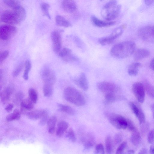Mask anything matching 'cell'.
I'll return each mask as SVG.
<instances>
[{
    "mask_svg": "<svg viewBox=\"0 0 154 154\" xmlns=\"http://www.w3.org/2000/svg\"><path fill=\"white\" fill-rule=\"evenodd\" d=\"M135 43L131 41H125L118 43L111 48L112 56L118 59L126 58L133 54L136 51Z\"/></svg>",
    "mask_w": 154,
    "mask_h": 154,
    "instance_id": "cell-1",
    "label": "cell"
},
{
    "mask_svg": "<svg viewBox=\"0 0 154 154\" xmlns=\"http://www.w3.org/2000/svg\"><path fill=\"white\" fill-rule=\"evenodd\" d=\"M26 13L24 8L21 5L11 10L5 11L1 16V21L9 25L20 23L25 19Z\"/></svg>",
    "mask_w": 154,
    "mask_h": 154,
    "instance_id": "cell-2",
    "label": "cell"
},
{
    "mask_svg": "<svg viewBox=\"0 0 154 154\" xmlns=\"http://www.w3.org/2000/svg\"><path fill=\"white\" fill-rule=\"evenodd\" d=\"M121 6L117 5L116 0H110L103 7L101 14L102 17L108 21L116 19L119 15Z\"/></svg>",
    "mask_w": 154,
    "mask_h": 154,
    "instance_id": "cell-3",
    "label": "cell"
},
{
    "mask_svg": "<svg viewBox=\"0 0 154 154\" xmlns=\"http://www.w3.org/2000/svg\"><path fill=\"white\" fill-rule=\"evenodd\" d=\"M63 94L67 101L76 106H82L85 103V100L82 94L74 88H66L64 90Z\"/></svg>",
    "mask_w": 154,
    "mask_h": 154,
    "instance_id": "cell-4",
    "label": "cell"
},
{
    "mask_svg": "<svg viewBox=\"0 0 154 154\" xmlns=\"http://www.w3.org/2000/svg\"><path fill=\"white\" fill-rule=\"evenodd\" d=\"M105 114L109 122L116 128L125 129L127 128L126 119L122 116L107 112Z\"/></svg>",
    "mask_w": 154,
    "mask_h": 154,
    "instance_id": "cell-5",
    "label": "cell"
},
{
    "mask_svg": "<svg viewBox=\"0 0 154 154\" xmlns=\"http://www.w3.org/2000/svg\"><path fill=\"white\" fill-rule=\"evenodd\" d=\"M138 35L143 41L154 43V26L148 25L141 27L138 31Z\"/></svg>",
    "mask_w": 154,
    "mask_h": 154,
    "instance_id": "cell-6",
    "label": "cell"
},
{
    "mask_svg": "<svg viewBox=\"0 0 154 154\" xmlns=\"http://www.w3.org/2000/svg\"><path fill=\"white\" fill-rule=\"evenodd\" d=\"M98 89L106 93H115L118 92L120 90L119 87L115 84L110 82L104 81L100 82L97 85Z\"/></svg>",
    "mask_w": 154,
    "mask_h": 154,
    "instance_id": "cell-7",
    "label": "cell"
},
{
    "mask_svg": "<svg viewBox=\"0 0 154 154\" xmlns=\"http://www.w3.org/2000/svg\"><path fill=\"white\" fill-rule=\"evenodd\" d=\"M17 29L9 24L2 25L0 27V37L3 40H7L13 37L16 33Z\"/></svg>",
    "mask_w": 154,
    "mask_h": 154,
    "instance_id": "cell-8",
    "label": "cell"
},
{
    "mask_svg": "<svg viewBox=\"0 0 154 154\" xmlns=\"http://www.w3.org/2000/svg\"><path fill=\"white\" fill-rule=\"evenodd\" d=\"M125 27V26H122L121 27L117 29L110 35L99 38L98 39L99 42L102 45H105L111 44L122 34L123 29Z\"/></svg>",
    "mask_w": 154,
    "mask_h": 154,
    "instance_id": "cell-9",
    "label": "cell"
},
{
    "mask_svg": "<svg viewBox=\"0 0 154 154\" xmlns=\"http://www.w3.org/2000/svg\"><path fill=\"white\" fill-rule=\"evenodd\" d=\"M132 90L138 101L143 103L145 96V89L143 84L139 82L134 83L132 85Z\"/></svg>",
    "mask_w": 154,
    "mask_h": 154,
    "instance_id": "cell-10",
    "label": "cell"
},
{
    "mask_svg": "<svg viewBox=\"0 0 154 154\" xmlns=\"http://www.w3.org/2000/svg\"><path fill=\"white\" fill-rule=\"evenodd\" d=\"M51 38L54 51L56 53H59L62 45V38L60 33L56 30L53 31L51 34Z\"/></svg>",
    "mask_w": 154,
    "mask_h": 154,
    "instance_id": "cell-11",
    "label": "cell"
},
{
    "mask_svg": "<svg viewBox=\"0 0 154 154\" xmlns=\"http://www.w3.org/2000/svg\"><path fill=\"white\" fill-rule=\"evenodd\" d=\"M41 77L44 83L54 85L56 80L55 74L52 70L48 68H45L42 71Z\"/></svg>",
    "mask_w": 154,
    "mask_h": 154,
    "instance_id": "cell-12",
    "label": "cell"
},
{
    "mask_svg": "<svg viewBox=\"0 0 154 154\" xmlns=\"http://www.w3.org/2000/svg\"><path fill=\"white\" fill-rule=\"evenodd\" d=\"M59 55L63 60L66 62L75 61L77 59V57L73 54L71 50L67 48L60 51Z\"/></svg>",
    "mask_w": 154,
    "mask_h": 154,
    "instance_id": "cell-13",
    "label": "cell"
},
{
    "mask_svg": "<svg viewBox=\"0 0 154 154\" xmlns=\"http://www.w3.org/2000/svg\"><path fill=\"white\" fill-rule=\"evenodd\" d=\"M81 140L84 143L85 149H86L92 148L95 143V139L94 136L89 133L81 137Z\"/></svg>",
    "mask_w": 154,
    "mask_h": 154,
    "instance_id": "cell-14",
    "label": "cell"
},
{
    "mask_svg": "<svg viewBox=\"0 0 154 154\" xmlns=\"http://www.w3.org/2000/svg\"><path fill=\"white\" fill-rule=\"evenodd\" d=\"M75 81L76 84L82 90L85 91L88 90V83L87 78L84 73H81Z\"/></svg>",
    "mask_w": 154,
    "mask_h": 154,
    "instance_id": "cell-15",
    "label": "cell"
},
{
    "mask_svg": "<svg viewBox=\"0 0 154 154\" xmlns=\"http://www.w3.org/2000/svg\"><path fill=\"white\" fill-rule=\"evenodd\" d=\"M63 10L68 13H72L77 9V6L73 0H64L62 3Z\"/></svg>",
    "mask_w": 154,
    "mask_h": 154,
    "instance_id": "cell-16",
    "label": "cell"
},
{
    "mask_svg": "<svg viewBox=\"0 0 154 154\" xmlns=\"http://www.w3.org/2000/svg\"><path fill=\"white\" fill-rule=\"evenodd\" d=\"M91 20L95 26L99 27H106L113 26L116 23V21L105 22L102 21L94 15L91 16Z\"/></svg>",
    "mask_w": 154,
    "mask_h": 154,
    "instance_id": "cell-17",
    "label": "cell"
},
{
    "mask_svg": "<svg viewBox=\"0 0 154 154\" xmlns=\"http://www.w3.org/2000/svg\"><path fill=\"white\" fill-rule=\"evenodd\" d=\"M134 59L136 61L141 60L148 57L150 52L145 48H140L136 50L134 53Z\"/></svg>",
    "mask_w": 154,
    "mask_h": 154,
    "instance_id": "cell-18",
    "label": "cell"
},
{
    "mask_svg": "<svg viewBox=\"0 0 154 154\" xmlns=\"http://www.w3.org/2000/svg\"><path fill=\"white\" fill-rule=\"evenodd\" d=\"M47 113V112L44 110H35L27 112L26 115L31 119L37 120L41 119Z\"/></svg>",
    "mask_w": 154,
    "mask_h": 154,
    "instance_id": "cell-19",
    "label": "cell"
},
{
    "mask_svg": "<svg viewBox=\"0 0 154 154\" xmlns=\"http://www.w3.org/2000/svg\"><path fill=\"white\" fill-rule=\"evenodd\" d=\"M13 89L12 88L8 86L5 88L0 93V99L2 102L5 103L9 100L12 94Z\"/></svg>",
    "mask_w": 154,
    "mask_h": 154,
    "instance_id": "cell-20",
    "label": "cell"
},
{
    "mask_svg": "<svg viewBox=\"0 0 154 154\" xmlns=\"http://www.w3.org/2000/svg\"><path fill=\"white\" fill-rule=\"evenodd\" d=\"M122 99L123 97L122 96L115 93H106L105 95V102L106 104L111 103Z\"/></svg>",
    "mask_w": 154,
    "mask_h": 154,
    "instance_id": "cell-21",
    "label": "cell"
},
{
    "mask_svg": "<svg viewBox=\"0 0 154 154\" xmlns=\"http://www.w3.org/2000/svg\"><path fill=\"white\" fill-rule=\"evenodd\" d=\"M69 125L68 123L66 122L61 121L59 122L56 132L57 135L61 137L67 129Z\"/></svg>",
    "mask_w": 154,
    "mask_h": 154,
    "instance_id": "cell-22",
    "label": "cell"
},
{
    "mask_svg": "<svg viewBox=\"0 0 154 154\" xmlns=\"http://www.w3.org/2000/svg\"><path fill=\"white\" fill-rule=\"evenodd\" d=\"M21 111L24 112L26 110H31L34 107V103L29 99H23L20 102Z\"/></svg>",
    "mask_w": 154,
    "mask_h": 154,
    "instance_id": "cell-23",
    "label": "cell"
},
{
    "mask_svg": "<svg viewBox=\"0 0 154 154\" xmlns=\"http://www.w3.org/2000/svg\"><path fill=\"white\" fill-rule=\"evenodd\" d=\"M57 25L59 26L67 28L72 26L70 23L64 17L60 15H57L55 18Z\"/></svg>",
    "mask_w": 154,
    "mask_h": 154,
    "instance_id": "cell-24",
    "label": "cell"
},
{
    "mask_svg": "<svg viewBox=\"0 0 154 154\" xmlns=\"http://www.w3.org/2000/svg\"><path fill=\"white\" fill-rule=\"evenodd\" d=\"M141 66V64L139 62H134L131 64L128 69V74L132 76L137 75L138 73L139 68Z\"/></svg>",
    "mask_w": 154,
    "mask_h": 154,
    "instance_id": "cell-25",
    "label": "cell"
},
{
    "mask_svg": "<svg viewBox=\"0 0 154 154\" xmlns=\"http://www.w3.org/2000/svg\"><path fill=\"white\" fill-rule=\"evenodd\" d=\"M57 120V117L54 116H52L48 119L47 123L48 130L49 133L52 134L54 132Z\"/></svg>",
    "mask_w": 154,
    "mask_h": 154,
    "instance_id": "cell-26",
    "label": "cell"
},
{
    "mask_svg": "<svg viewBox=\"0 0 154 154\" xmlns=\"http://www.w3.org/2000/svg\"><path fill=\"white\" fill-rule=\"evenodd\" d=\"M143 84L147 94L151 97L154 99V86L147 80L144 81Z\"/></svg>",
    "mask_w": 154,
    "mask_h": 154,
    "instance_id": "cell-27",
    "label": "cell"
},
{
    "mask_svg": "<svg viewBox=\"0 0 154 154\" xmlns=\"http://www.w3.org/2000/svg\"><path fill=\"white\" fill-rule=\"evenodd\" d=\"M141 137L137 130L132 132L130 140L134 146H138L141 141Z\"/></svg>",
    "mask_w": 154,
    "mask_h": 154,
    "instance_id": "cell-28",
    "label": "cell"
},
{
    "mask_svg": "<svg viewBox=\"0 0 154 154\" xmlns=\"http://www.w3.org/2000/svg\"><path fill=\"white\" fill-rule=\"evenodd\" d=\"M57 106L60 110L70 115H73L75 114L74 110L69 106L60 103H58Z\"/></svg>",
    "mask_w": 154,
    "mask_h": 154,
    "instance_id": "cell-29",
    "label": "cell"
},
{
    "mask_svg": "<svg viewBox=\"0 0 154 154\" xmlns=\"http://www.w3.org/2000/svg\"><path fill=\"white\" fill-rule=\"evenodd\" d=\"M106 150L107 154H111L113 150L112 140L111 137L108 135L105 140Z\"/></svg>",
    "mask_w": 154,
    "mask_h": 154,
    "instance_id": "cell-30",
    "label": "cell"
},
{
    "mask_svg": "<svg viewBox=\"0 0 154 154\" xmlns=\"http://www.w3.org/2000/svg\"><path fill=\"white\" fill-rule=\"evenodd\" d=\"M20 115L21 112L18 110L15 109L12 113L7 116L6 120L8 122L18 120L20 119Z\"/></svg>",
    "mask_w": 154,
    "mask_h": 154,
    "instance_id": "cell-31",
    "label": "cell"
},
{
    "mask_svg": "<svg viewBox=\"0 0 154 154\" xmlns=\"http://www.w3.org/2000/svg\"><path fill=\"white\" fill-rule=\"evenodd\" d=\"M53 85L44 83L43 92L45 96L49 97L53 93Z\"/></svg>",
    "mask_w": 154,
    "mask_h": 154,
    "instance_id": "cell-32",
    "label": "cell"
},
{
    "mask_svg": "<svg viewBox=\"0 0 154 154\" xmlns=\"http://www.w3.org/2000/svg\"><path fill=\"white\" fill-rule=\"evenodd\" d=\"M3 2L6 6L12 9L16 8L20 6L19 2L17 0H3Z\"/></svg>",
    "mask_w": 154,
    "mask_h": 154,
    "instance_id": "cell-33",
    "label": "cell"
},
{
    "mask_svg": "<svg viewBox=\"0 0 154 154\" xmlns=\"http://www.w3.org/2000/svg\"><path fill=\"white\" fill-rule=\"evenodd\" d=\"M25 70L23 75V78L27 80L29 78V72L31 68V64L29 60H26L24 63Z\"/></svg>",
    "mask_w": 154,
    "mask_h": 154,
    "instance_id": "cell-34",
    "label": "cell"
},
{
    "mask_svg": "<svg viewBox=\"0 0 154 154\" xmlns=\"http://www.w3.org/2000/svg\"><path fill=\"white\" fill-rule=\"evenodd\" d=\"M29 98L34 103H35L38 100V96L36 90L33 88H31L28 91Z\"/></svg>",
    "mask_w": 154,
    "mask_h": 154,
    "instance_id": "cell-35",
    "label": "cell"
},
{
    "mask_svg": "<svg viewBox=\"0 0 154 154\" xmlns=\"http://www.w3.org/2000/svg\"><path fill=\"white\" fill-rule=\"evenodd\" d=\"M41 7L44 15L51 19V17L49 12V5L47 3H42L41 4Z\"/></svg>",
    "mask_w": 154,
    "mask_h": 154,
    "instance_id": "cell-36",
    "label": "cell"
},
{
    "mask_svg": "<svg viewBox=\"0 0 154 154\" xmlns=\"http://www.w3.org/2000/svg\"><path fill=\"white\" fill-rule=\"evenodd\" d=\"M66 137L71 141L75 142L76 140V137L73 130L69 128L67 131L66 134Z\"/></svg>",
    "mask_w": 154,
    "mask_h": 154,
    "instance_id": "cell-37",
    "label": "cell"
},
{
    "mask_svg": "<svg viewBox=\"0 0 154 154\" xmlns=\"http://www.w3.org/2000/svg\"><path fill=\"white\" fill-rule=\"evenodd\" d=\"M127 127L129 130L133 132L137 131V129L133 122L130 119H127Z\"/></svg>",
    "mask_w": 154,
    "mask_h": 154,
    "instance_id": "cell-38",
    "label": "cell"
},
{
    "mask_svg": "<svg viewBox=\"0 0 154 154\" xmlns=\"http://www.w3.org/2000/svg\"><path fill=\"white\" fill-rule=\"evenodd\" d=\"M104 149L103 144L101 143H99L97 144L95 147V153L104 154Z\"/></svg>",
    "mask_w": 154,
    "mask_h": 154,
    "instance_id": "cell-39",
    "label": "cell"
},
{
    "mask_svg": "<svg viewBox=\"0 0 154 154\" xmlns=\"http://www.w3.org/2000/svg\"><path fill=\"white\" fill-rule=\"evenodd\" d=\"M127 145V143L125 141H124L121 143L117 149L116 151V153H122L126 147Z\"/></svg>",
    "mask_w": 154,
    "mask_h": 154,
    "instance_id": "cell-40",
    "label": "cell"
},
{
    "mask_svg": "<svg viewBox=\"0 0 154 154\" xmlns=\"http://www.w3.org/2000/svg\"><path fill=\"white\" fill-rule=\"evenodd\" d=\"M23 97L24 94L23 92L20 91L18 92L15 95L14 101L16 103L21 102L23 100Z\"/></svg>",
    "mask_w": 154,
    "mask_h": 154,
    "instance_id": "cell-41",
    "label": "cell"
},
{
    "mask_svg": "<svg viewBox=\"0 0 154 154\" xmlns=\"http://www.w3.org/2000/svg\"><path fill=\"white\" fill-rule=\"evenodd\" d=\"M122 139V134L120 133H116L115 135L114 138V143L116 145L119 144Z\"/></svg>",
    "mask_w": 154,
    "mask_h": 154,
    "instance_id": "cell-42",
    "label": "cell"
},
{
    "mask_svg": "<svg viewBox=\"0 0 154 154\" xmlns=\"http://www.w3.org/2000/svg\"><path fill=\"white\" fill-rule=\"evenodd\" d=\"M23 65L21 64L18 66L13 71V76L14 77H17L20 74L23 68Z\"/></svg>",
    "mask_w": 154,
    "mask_h": 154,
    "instance_id": "cell-43",
    "label": "cell"
},
{
    "mask_svg": "<svg viewBox=\"0 0 154 154\" xmlns=\"http://www.w3.org/2000/svg\"><path fill=\"white\" fill-rule=\"evenodd\" d=\"M9 53L8 51H5L1 53L0 55V63H2L9 55Z\"/></svg>",
    "mask_w": 154,
    "mask_h": 154,
    "instance_id": "cell-44",
    "label": "cell"
},
{
    "mask_svg": "<svg viewBox=\"0 0 154 154\" xmlns=\"http://www.w3.org/2000/svg\"><path fill=\"white\" fill-rule=\"evenodd\" d=\"M154 140V129L151 130L149 133L147 140L149 143H151Z\"/></svg>",
    "mask_w": 154,
    "mask_h": 154,
    "instance_id": "cell-45",
    "label": "cell"
},
{
    "mask_svg": "<svg viewBox=\"0 0 154 154\" xmlns=\"http://www.w3.org/2000/svg\"><path fill=\"white\" fill-rule=\"evenodd\" d=\"M140 125H142L141 127L142 132L144 133L147 131L149 127V123L144 122Z\"/></svg>",
    "mask_w": 154,
    "mask_h": 154,
    "instance_id": "cell-46",
    "label": "cell"
},
{
    "mask_svg": "<svg viewBox=\"0 0 154 154\" xmlns=\"http://www.w3.org/2000/svg\"><path fill=\"white\" fill-rule=\"evenodd\" d=\"M48 115L47 113L45 114L42 118H41L40 122V124L41 125H43L45 124L46 122L48 121Z\"/></svg>",
    "mask_w": 154,
    "mask_h": 154,
    "instance_id": "cell-47",
    "label": "cell"
},
{
    "mask_svg": "<svg viewBox=\"0 0 154 154\" xmlns=\"http://www.w3.org/2000/svg\"><path fill=\"white\" fill-rule=\"evenodd\" d=\"M146 5L148 6L154 5V0H144Z\"/></svg>",
    "mask_w": 154,
    "mask_h": 154,
    "instance_id": "cell-48",
    "label": "cell"
},
{
    "mask_svg": "<svg viewBox=\"0 0 154 154\" xmlns=\"http://www.w3.org/2000/svg\"><path fill=\"white\" fill-rule=\"evenodd\" d=\"M14 107V106L12 104H8L5 108L6 111L8 112L11 111Z\"/></svg>",
    "mask_w": 154,
    "mask_h": 154,
    "instance_id": "cell-49",
    "label": "cell"
},
{
    "mask_svg": "<svg viewBox=\"0 0 154 154\" xmlns=\"http://www.w3.org/2000/svg\"><path fill=\"white\" fill-rule=\"evenodd\" d=\"M148 152V149L146 148H143L139 152L138 154H146Z\"/></svg>",
    "mask_w": 154,
    "mask_h": 154,
    "instance_id": "cell-50",
    "label": "cell"
},
{
    "mask_svg": "<svg viewBox=\"0 0 154 154\" xmlns=\"http://www.w3.org/2000/svg\"><path fill=\"white\" fill-rule=\"evenodd\" d=\"M149 67L151 69L154 71V59L151 60L150 62Z\"/></svg>",
    "mask_w": 154,
    "mask_h": 154,
    "instance_id": "cell-51",
    "label": "cell"
},
{
    "mask_svg": "<svg viewBox=\"0 0 154 154\" xmlns=\"http://www.w3.org/2000/svg\"><path fill=\"white\" fill-rule=\"evenodd\" d=\"M151 109L152 112L153 117L154 119V103L151 105Z\"/></svg>",
    "mask_w": 154,
    "mask_h": 154,
    "instance_id": "cell-52",
    "label": "cell"
},
{
    "mask_svg": "<svg viewBox=\"0 0 154 154\" xmlns=\"http://www.w3.org/2000/svg\"><path fill=\"white\" fill-rule=\"evenodd\" d=\"M149 152L151 154H154V147H153L152 146H151L150 147Z\"/></svg>",
    "mask_w": 154,
    "mask_h": 154,
    "instance_id": "cell-53",
    "label": "cell"
},
{
    "mask_svg": "<svg viewBox=\"0 0 154 154\" xmlns=\"http://www.w3.org/2000/svg\"><path fill=\"white\" fill-rule=\"evenodd\" d=\"M127 153L129 154H133L134 153V151L132 149L129 150L127 151Z\"/></svg>",
    "mask_w": 154,
    "mask_h": 154,
    "instance_id": "cell-54",
    "label": "cell"
},
{
    "mask_svg": "<svg viewBox=\"0 0 154 154\" xmlns=\"http://www.w3.org/2000/svg\"><path fill=\"white\" fill-rule=\"evenodd\" d=\"M100 0L101 1H103V0Z\"/></svg>",
    "mask_w": 154,
    "mask_h": 154,
    "instance_id": "cell-55",
    "label": "cell"
}]
</instances>
